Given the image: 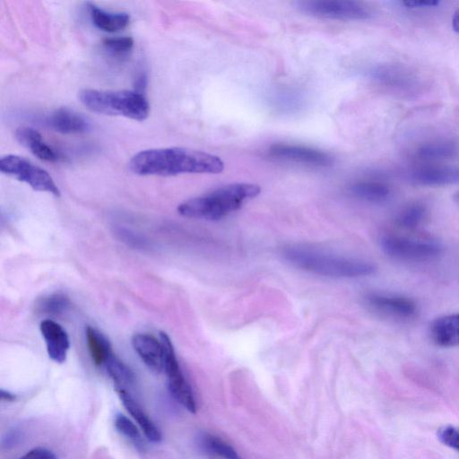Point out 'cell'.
<instances>
[{"label":"cell","mask_w":459,"mask_h":459,"mask_svg":"<svg viewBox=\"0 0 459 459\" xmlns=\"http://www.w3.org/2000/svg\"><path fill=\"white\" fill-rule=\"evenodd\" d=\"M130 169L142 176H176L186 173L218 174L224 162L216 155L182 147L149 149L132 157Z\"/></svg>","instance_id":"cell-1"},{"label":"cell","mask_w":459,"mask_h":459,"mask_svg":"<svg viewBox=\"0 0 459 459\" xmlns=\"http://www.w3.org/2000/svg\"><path fill=\"white\" fill-rule=\"evenodd\" d=\"M261 192L258 185L233 183L180 204L178 212L187 218L218 221L241 208L243 204Z\"/></svg>","instance_id":"cell-2"},{"label":"cell","mask_w":459,"mask_h":459,"mask_svg":"<svg viewBox=\"0 0 459 459\" xmlns=\"http://www.w3.org/2000/svg\"><path fill=\"white\" fill-rule=\"evenodd\" d=\"M284 257L294 266L318 275L354 278L374 273L376 266L367 261L337 255L314 247L290 246Z\"/></svg>","instance_id":"cell-3"},{"label":"cell","mask_w":459,"mask_h":459,"mask_svg":"<svg viewBox=\"0 0 459 459\" xmlns=\"http://www.w3.org/2000/svg\"><path fill=\"white\" fill-rule=\"evenodd\" d=\"M79 99L88 109L100 114L143 121L150 113L149 102L136 91L83 89L79 92Z\"/></svg>","instance_id":"cell-4"},{"label":"cell","mask_w":459,"mask_h":459,"mask_svg":"<svg viewBox=\"0 0 459 459\" xmlns=\"http://www.w3.org/2000/svg\"><path fill=\"white\" fill-rule=\"evenodd\" d=\"M380 246L390 257L405 262L431 261L442 252V247L436 241L392 234L383 236Z\"/></svg>","instance_id":"cell-5"},{"label":"cell","mask_w":459,"mask_h":459,"mask_svg":"<svg viewBox=\"0 0 459 459\" xmlns=\"http://www.w3.org/2000/svg\"><path fill=\"white\" fill-rule=\"evenodd\" d=\"M0 171L28 184L36 191L60 196V190L51 176L42 168L18 155H6L0 160Z\"/></svg>","instance_id":"cell-6"},{"label":"cell","mask_w":459,"mask_h":459,"mask_svg":"<svg viewBox=\"0 0 459 459\" xmlns=\"http://www.w3.org/2000/svg\"><path fill=\"white\" fill-rule=\"evenodd\" d=\"M296 6L307 14L327 19L365 20L371 16V11L368 6L351 0L299 1Z\"/></svg>","instance_id":"cell-7"},{"label":"cell","mask_w":459,"mask_h":459,"mask_svg":"<svg viewBox=\"0 0 459 459\" xmlns=\"http://www.w3.org/2000/svg\"><path fill=\"white\" fill-rule=\"evenodd\" d=\"M160 337L164 348L163 371L167 376L169 392L184 408L195 413V399L180 368L171 341L166 333L161 332Z\"/></svg>","instance_id":"cell-8"},{"label":"cell","mask_w":459,"mask_h":459,"mask_svg":"<svg viewBox=\"0 0 459 459\" xmlns=\"http://www.w3.org/2000/svg\"><path fill=\"white\" fill-rule=\"evenodd\" d=\"M364 299L373 312L399 321L411 319L419 311L415 300L403 295L371 292Z\"/></svg>","instance_id":"cell-9"},{"label":"cell","mask_w":459,"mask_h":459,"mask_svg":"<svg viewBox=\"0 0 459 459\" xmlns=\"http://www.w3.org/2000/svg\"><path fill=\"white\" fill-rule=\"evenodd\" d=\"M268 154L277 160L316 167H328L333 163V157L328 153L299 144L275 143L270 146Z\"/></svg>","instance_id":"cell-10"},{"label":"cell","mask_w":459,"mask_h":459,"mask_svg":"<svg viewBox=\"0 0 459 459\" xmlns=\"http://www.w3.org/2000/svg\"><path fill=\"white\" fill-rule=\"evenodd\" d=\"M407 178L420 186L459 184V168L447 165H422L411 169Z\"/></svg>","instance_id":"cell-11"},{"label":"cell","mask_w":459,"mask_h":459,"mask_svg":"<svg viewBox=\"0 0 459 459\" xmlns=\"http://www.w3.org/2000/svg\"><path fill=\"white\" fill-rule=\"evenodd\" d=\"M39 329L49 358L56 363L65 362L70 347L65 330L58 323L50 319L43 320Z\"/></svg>","instance_id":"cell-12"},{"label":"cell","mask_w":459,"mask_h":459,"mask_svg":"<svg viewBox=\"0 0 459 459\" xmlns=\"http://www.w3.org/2000/svg\"><path fill=\"white\" fill-rule=\"evenodd\" d=\"M132 345L152 371L160 373L164 370V348L161 341L147 333H136L132 337Z\"/></svg>","instance_id":"cell-13"},{"label":"cell","mask_w":459,"mask_h":459,"mask_svg":"<svg viewBox=\"0 0 459 459\" xmlns=\"http://www.w3.org/2000/svg\"><path fill=\"white\" fill-rule=\"evenodd\" d=\"M431 342L439 347L459 346V313L439 316L429 326Z\"/></svg>","instance_id":"cell-14"},{"label":"cell","mask_w":459,"mask_h":459,"mask_svg":"<svg viewBox=\"0 0 459 459\" xmlns=\"http://www.w3.org/2000/svg\"><path fill=\"white\" fill-rule=\"evenodd\" d=\"M374 77L382 83L400 91H412L418 87L417 77L409 70L396 65L377 68Z\"/></svg>","instance_id":"cell-15"},{"label":"cell","mask_w":459,"mask_h":459,"mask_svg":"<svg viewBox=\"0 0 459 459\" xmlns=\"http://www.w3.org/2000/svg\"><path fill=\"white\" fill-rule=\"evenodd\" d=\"M46 122L50 128L61 134H81L89 128L84 117L65 108L51 112Z\"/></svg>","instance_id":"cell-16"},{"label":"cell","mask_w":459,"mask_h":459,"mask_svg":"<svg viewBox=\"0 0 459 459\" xmlns=\"http://www.w3.org/2000/svg\"><path fill=\"white\" fill-rule=\"evenodd\" d=\"M116 391L118 394L127 411L133 416V418L141 427L146 438L153 443H159L162 437L159 428L149 418L141 405L134 400L130 391L120 389Z\"/></svg>","instance_id":"cell-17"},{"label":"cell","mask_w":459,"mask_h":459,"mask_svg":"<svg viewBox=\"0 0 459 459\" xmlns=\"http://www.w3.org/2000/svg\"><path fill=\"white\" fill-rule=\"evenodd\" d=\"M17 141L39 159L54 162L58 160L56 152L42 139L39 131L30 127H20L15 131Z\"/></svg>","instance_id":"cell-18"},{"label":"cell","mask_w":459,"mask_h":459,"mask_svg":"<svg viewBox=\"0 0 459 459\" xmlns=\"http://www.w3.org/2000/svg\"><path fill=\"white\" fill-rule=\"evenodd\" d=\"M87 7L92 23L100 30L117 32L129 24L130 16L126 13L108 12L91 3H88Z\"/></svg>","instance_id":"cell-19"},{"label":"cell","mask_w":459,"mask_h":459,"mask_svg":"<svg viewBox=\"0 0 459 459\" xmlns=\"http://www.w3.org/2000/svg\"><path fill=\"white\" fill-rule=\"evenodd\" d=\"M351 194L356 198L374 204L387 201L392 195L391 187L377 180H363L356 182L350 187Z\"/></svg>","instance_id":"cell-20"},{"label":"cell","mask_w":459,"mask_h":459,"mask_svg":"<svg viewBox=\"0 0 459 459\" xmlns=\"http://www.w3.org/2000/svg\"><path fill=\"white\" fill-rule=\"evenodd\" d=\"M422 160L453 159L459 155V143L454 140H436L421 144L415 152Z\"/></svg>","instance_id":"cell-21"},{"label":"cell","mask_w":459,"mask_h":459,"mask_svg":"<svg viewBox=\"0 0 459 459\" xmlns=\"http://www.w3.org/2000/svg\"><path fill=\"white\" fill-rule=\"evenodd\" d=\"M199 447L205 454L221 459H241L235 448L220 437L203 432L197 437Z\"/></svg>","instance_id":"cell-22"},{"label":"cell","mask_w":459,"mask_h":459,"mask_svg":"<svg viewBox=\"0 0 459 459\" xmlns=\"http://www.w3.org/2000/svg\"><path fill=\"white\" fill-rule=\"evenodd\" d=\"M86 342L91 357L96 365H105L113 354L108 339L98 330L91 326L85 329Z\"/></svg>","instance_id":"cell-23"},{"label":"cell","mask_w":459,"mask_h":459,"mask_svg":"<svg viewBox=\"0 0 459 459\" xmlns=\"http://www.w3.org/2000/svg\"><path fill=\"white\" fill-rule=\"evenodd\" d=\"M108 374L114 382L116 390H126L134 383V372L114 354L105 363Z\"/></svg>","instance_id":"cell-24"},{"label":"cell","mask_w":459,"mask_h":459,"mask_svg":"<svg viewBox=\"0 0 459 459\" xmlns=\"http://www.w3.org/2000/svg\"><path fill=\"white\" fill-rule=\"evenodd\" d=\"M428 215V208L421 202H414L404 206L397 214L396 224L406 230L416 229L423 223Z\"/></svg>","instance_id":"cell-25"},{"label":"cell","mask_w":459,"mask_h":459,"mask_svg":"<svg viewBox=\"0 0 459 459\" xmlns=\"http://www.w3.org/2000/svg\"><path fill=\"white\" fill-rule=\"evenodd\" d=\"M70 305L69 299L63 294H52L41 299L38 303V309L45 314L60 315L67 310Z\"/></svg>","instance_id":"cell-26"},{"label":"cell","mask_w":459,"mask_h":459,"mask_svg":"<svg viewBox=\"0 0 459 459\" xmlns=\"http://www.w3.org/2000/svg\"><path fill=\"white\" fill-rule=\"evenodd\" d=\"M115 426L117 429L130 439L137 448L144 447L143 437L136 426L125 415L117 413L115 417Z\"/></svg>","instance_id":"cell-27"},{"label":"cell","mask_w":459,"mask_h":459,"mask_svg":"<svg viewBox=\"0 0 459 459\" xmlns=\"http://www.w3.org/2000/svg\"><path fill=\"white\" fill-rule=\"evenodd\" d=\"M104 48L115 56L128 54L134 47V39L129 36H115L103 39Z\"/></svg>","instance_id":"cell-28"},{"label":"cell","mask_w":459,"mask_h":459,"mask_svg":"<svg viewBox=\"0 0 459 459\" xmlns=\"http://www.w3.org/2000/svg\"><path fill=\"white\" fill-rule=\"evenodd\" d=\"M437 437L442 444L459 452V429L443 426L437 429Z\"/></svg>","instance_id":"cell-29"},{"label":"cell","mask_w":459,"mask_h":459,"mask_svg":"<svg viewBox=\"0 0 459 459\" xmlns=\"http://www.w3.org/2000/svg\"><path fill=\"white\" fill-rule=\"evenodd\" d=\"M18 459H56V456L49 449L36 447L30 450Z\"/></svg>","instance_id":"cell-30"},{"label":"cell","mask_w":459,"mask_h":459,"mask_svg":"<svg viewBox=\"0 0 459 459\" xmlns=\"http://www.w3.org/2000/svg\"><path fill=\"white\" fill-rule=\"evenodd\" d=\"M439 2L435 0H411L403 1L404 4L408 8H429L438 5Z\"/></svg>","instance_id":"cell-31"},{"label":"cell","mask_w":459,"mask_h":459,"mask_svg":"<svg viewBox=\"0 0 459 459\" xmlns=\"http://www.w3.org/2000/svg\"><path fill=\"white\" fill-rule=\"evenodd\" d=\"M19 434L17 432H11L7 435V437L5 438V445L7 446H13L17 443V440L19 439Z\"/></svg>","instance_id":"cell-32"},{"label":"cell","mask_w":459,"mask_h":459,"mask_svg":"<svg viewBox=\"0 0 459 459\" xmlns=\"http://www.w3.org/2000/svg\"><path fill=\"white\" fill-rule=\"evenodd\" d=\"M452 27L455 31L459 33V8L454 13L452 17Z\"/></svg>","instance_id":"cell-33"},{"label":"cell","mask_w":459,"mask_h":459,"mask_svg":"<svg viewBox=\"0 0 459 459\" xmlns=\"http://www.w3.org/2000/svg\"><path fill=\"white\" fill-rule=\"evenodd\" d=\"M0 396L3 401L12 402L15 400V395L13 394L4 389H1Z\"/></svg>","instance_id":"cell-34"},{"label":"cell","mask_w":459,"mask_h":459,"mask_svg":"<svg viewBox=\"0 0 459 459\" xmlns=\"http://www.w3.org/2000/svg\"><path fill=\"white\" fill-rule=\"evenodd\" d=\"M454 200L456 204H459V191L455 194Z\"/></svg>","instance_id":"cell-35"}]
</instances>
